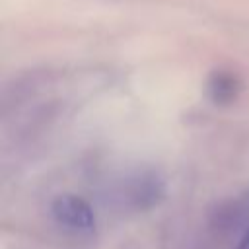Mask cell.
I'll return each mask as SVG.
<instances>
[{"label":"cell","instance_id":"6da1fadb","mask_svg":"<svg viewBox=\"0 0 249 249\" xmlns=\"http://www.w3.org/2000/svg\"><path fill=\"white\" fill-rule=\"evenodd\" d=\"M53 218L64 230L78 235H93L95 233V212L93 208L76 195H60L53 200L51 206Z\"/></svg>","mask_w":249,"mask_h":249},{"label":"cell","instance_id":"7a4b0ae2","mask_svg":"<svg viewBox=\"0 0 249 249\" xmlns=\"http://www.w3.org/2000/svg\"><path fill=\"white\" fill-rule=\"evenodd\" d=\"M210 91H212V95L218 99V101H222L224 97H233V93H235V88H233V80H231V76H216L214 80H212V88H210Z\"/></svg>","mask_w":249,"mask_h":249},{"label":"cell","instance_id":"3957f363","mask_svg":"<svg viewBox=\"0 0 249 249\" xmlns=\"http://www.w3.org/2000/svg\"><path fill=\"white\" fill-rule=\"evenodd\" d=\"M235 249H249V228H247V231L241 235V239H239V243H237Z\"/></svg>","mask_w":249,"mask_h":249}]
</instances>
